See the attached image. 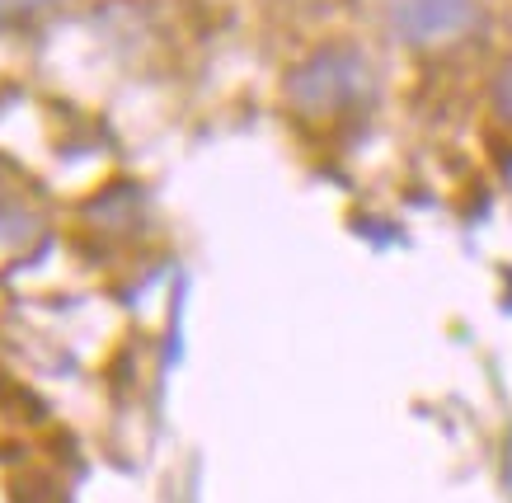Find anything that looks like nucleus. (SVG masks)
<instances>
[{
  "label": "nucleus",
  "mask_w": 512,
  "mask_h": 503,
  "mask_svg": "<svg viewBox=\"0 0 512 503\" xmlns=\"http://www.w3.org/2000/svg\"><path fill=\"white\" fill-rule=\"evenodd\" d=\"M367 85H372V71L353 48H320L301 66H292L287 99H292V109L301 118L325 123V118H339L353 104H362Z\"/></svg>",
  "instance_id": "nucleus-1"
},
{
  "label": "nucleus",
  "mask_w": 512,
  "mask_h": 503,
  "mask_svg": "<svg viewBox=\"0 0 512 503\" xmlns=\"http://www.w3.org/2000/svg\"><path fill=\"white\" fill-rule=\"evenodd\" d=\"M386 19L409 48H447L480 24V0H386Z\"/></svg>",
  "instance_id": "nucleus-2"
},
{
  "label": "nucleus",
  "mask_w": 512,
  "mask_h": 503,
  "mask_svg": "<svg viewBox=\"0 0 512 503\" xmlns=\"http://www.w3.org/2000/svg\"><path fill=\"white\" fill-rule=\"evenodd\" d=\"M57 0H0V24H19V19H33L52 10Z\"/></svg>",
  "instance_id": "nucleus-3"
},
{
  "label": "nucleus",
  "mask_w": 512,
  "mask_h": 503,
  "mask_svg": "<svg viewBox=\"0 0 512 503\" xmlns=\"http://www.w3.org/2000/svg\"><path fill=\"white\" fill-rule=\"evenodd\" d=\"M494 109H498V118L503 123H512V62L498 71V80H494Z\"/></svg>",
  "instance_id": "nucleus-4"
}]
</instances>
